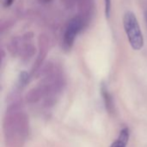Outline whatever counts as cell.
I'll return each mask as SVG.
<instances>
[{"label": "cell", "mask_w": 147, "mask_h": 147, "mask_svg": "<svg viewBox=\"0 0 147 147\" xmlns=\"http://www.w3.org/2000/svg\"><path fill=\"white\" fill-rule=\"evenodd\" d=\"M104 2H105V15L107 17H109L110 10H111V0H104Z\"/></svg>", "instance_id": "obj_4"}, {"label": "cell", "mask_w": 147, "mask_h": 147, "mask_svg": "<svg viewBox=\"0 0 147 147\" xmlns=\"http://www.w3.org/2000/svg\"><path fill=\"white\" fill-rule=\"evenodd\" d=\"M123 26L131 47L134 50H140L144 44L142 32L136 16L132 11H127L123 16Z\"/></svg>", "instance_id": "obj_1"}, {"label": "cell", "mask_w": 147, "mask_h": 147, "mask_svg": "<svg viewBox=\"0 0 147 147\" xmlns=\"http://www.w3.org/2000/svg\"><path fill=\"white\" fill-rule=\"evenodd\" d=\"M84 26V22L81 17L76 16L72 18L66 26L64 34V45L66 48H71L75 41V38L81 31Z\"/></svg>", "instance_id": "obj_2"}, {"label": "cell", "mask_w": 147, "mask_h": 147, "mask_svg": "<svg viewBox=\"0 0 147 147\" xmlns=\"http://www.w3.org/2000/svg\"><path fill=\"white\" fill-rule=\"evenodd\" d=\"M40 1H42V2H44V3H47V2H50L51 0H40Z\"/></svg>", "instance_id": "obj_5"}, {"label": "cell", "mask_w": 147, "mask_h": 147, "mask_svg": "<svg viewBox=\"0 0 147 147\" xmlns=\"http://www.w3.org/2000/svg\"><path fill=\"white\" fill-rule=\"evenodd\" d=\"M146 22H147V10H146Z\"/></svg>", "instance_id": "obj_6"}, {"label": "cell", "mask_w": 147, "mask_h": 147, "mask_svg": "<svg viewBox=\"0 0 147 147\" xmlns=\"http://www.w3.org/2000/svg\"><path fill=\"white\" fill-rule=\"evenodd\" d=\"M128 138H129L128 129L124 128L123 130H121L118 139H116L112 144L111 147H126L127 144V141H128Z\"/></svg>", "instance_id": "obj_3"}]
</instances>
